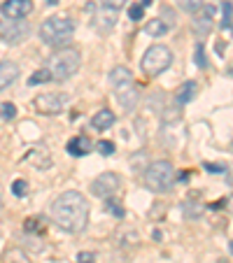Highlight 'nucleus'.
Returning <instances> with one entry per match:
<instances>
[{"label": "nucleus", "mask_w": 233, "mask_h": 263, "mask_svg": "<svg viewBox=\"0 0 233 263\" xmlns=\"http://www.w3.org/2000/svg\"><path fill=\"white\" fill-rule=\"evenodd\" d=\"M51 217L66 233H82L89 224V203L80 191H66L51 203Z\"/></svg>", "instance_id": "1"}, {"label": "nucleus", "mask_w": 233, "mask_h": 263, "mask_svg": "<svg viewBox=\"0 0 233 263\" xmlns=\"http://www.w3.org/2000/svg\"><path fill=\"white\" fill-rule=\"evenodd\" d=\"M75 21L70 16H49L40 26V37L49 47H66L72 40Z\"/></svg>", "instance_id": "2"}, {"label": "nucleus", "mask_w": 233, "mask_h": 263, "mask_svg": "<svg viewBox=\"0 0 233 263\" xmlns=\"http://www.w3.org/2000/svg\"><path fill=\"white\" fill-rule=\"evenodd\" d=\"M82 66V56L77 49H59L47 63V70L51 72V79L63 82L68 77H72Z\"/></svg>", "instance_id": "3"}, {"label": "nucleus", "mask_w": 233, "mask_h": 263, "mask_svg": "<svg viewBox=\"0 0 233 263\" xmlns=\"http://www.w3.org/2000/svg\"><path fill=\"white\" fill-rule=\"evenodd\" d=\"M175 168L170 161H157L145 170V184L154 193H168L175 187Z\"/></svg>", "instance_id": "4"}, {"label": "nucleus", "mask_w": 233, "mask_h": 263, "mask_svg": "<svg viewBox=\"0 0 233 263\" xmlns=\"http://www.w3.org/2000/svg\"><path fill=\"white\" fill-rule=\"evenodd\" d=\"M170 63H172V51L168 49L166 45H154L145 51V56H142V61H140V68L145 75L157 77V75H161L163 70H168Z\"/></svg>", "instance_id": "5"}, {"label": "nucleus", "mask_w": 233, "mask_h": 263, "mask_svg": "<svg viewBox=\"0 0 233 263\" xmlns=\"http://www.w3.org/2000/svg\"><path fill=\"white\" fill-rule=\"evenodd\" d=\"M66 103H68V96H63V93H37L33 105H35V110L40 114L54 116V114H61Z\"/></svg>", "instance_id": "6"}, {"label": "nucleus", "mask_w": 233, "mask_h": 263, "mask_svg": "<svg viewBox=\"0 0 233 263\" xmlns=\"http://www.w3.org/2000/svg\"><path fill=\"white\" fill-rule=\"evenodd\" d=\"M119 187H122V177L116 172H103L91 182V193L98 198H110L119 191Z\"/></svg>", "instance_id": "7"}, {"label": "nucleus", "mask_w": 233, "mask_h": 263, "mask_svg": "<svg viewBox=\"0 0 233 263\" xmlns=\"http://www.w3.org/2000/svg\"><path fill=\"white\" fill-rule=\"evenodd\" d=\"M28 35H31V26H26L24 19H19V21L7 19V24H0V37L7 45H19Z\"/></svg>", "instance_id": "8"}, {"label": "nucleus", "mask_w": 233, "mask_h": 263, "mask_svg": "<svg viewBox=\"0 0 233 263\" xmlns=\"http://www.w3.org/2000/svg\"><path fill=\"white\" fill-rule=\"evenodd\" d=\"M33 12V0H5L3 3V14L7 16V19H24V16H28Z\"/></svg>", "instance_id": "9"}, {"label": "nucleus", "mask_w": 233, "mask_h": 263, "mask_svg": "<svg viewBox=\"0 0 233 263\" xmlns=\"http://www.w3.org/2000/svg\"><path fill=\"white\" fill-rule=\"evenodd\" d=\"M212 10L210 7H201V10L196 12V16H193V31L198 33V35H208L210 31H212Z\"/></svg>", "instance_id": "10"}, {"label": "nucleus", "mask_w": 233, "mask_h": 263, "mask_svg": "<svg viewBox=\"0 0 233 263\" xmlns=\"http://www.w3.org/2000/svg\"><path fill=\"white\" fill-rule=\"evenodd\" d=\"M116 100H119V105L124 107V110H135V105H138V100H140V91H138L135 86H124V89H116Z\"/></svg>", "instance_id": "11"}, {"label": "nucleus", "mask_w": 233, "mask_h": 263, "mask_svg": "<svg viewBox=\"0 0 233 263\" xmlns=\"http://www.w3.org/2000/svg\"><path fill=\"white\" fill-rule=\"evenodd\" d=\"M19 77V66L12 61H3L0 63V91H5L7 86H12Z\"/></svg>", "instance_id": "12"}, {"label": "nucleus", "mask_w": 233, "mask_h": 263, "mask_svg": "<svg viewBox=\"0 0 233 263\" xmlns=\"http://www.w3.org/2000/svg\"><path fill=\"white\" fill-rule=\"evenodd\" d=\"M110 84L114 86V89H124V86H131L133 84V75L128 68L124 66H116L114 70L110 72Z\"/></svg>", "instance_id": "13"}, {"label": "nucleus", "mask_w": 233, "mask_h": 263, "mask_svg": "<svg viewBox=\"0 0 233 263\" xmlns=\"http://www.w3.org/2000/svg\"><path fill=\"white\" fill-rule=\"evenodd\" d=\"M66 149H68L70 156H84V154H89V149H91V140H89L86 135H77L68 142Z\"/></svg>", "instance_id": "14"}, {"label": "nucleus", "mask_w": 233, "mask_h": 263, "mask_svg": "<svg viewBox=\"0 0 233 263\" xmlns=\"http://www.w3.org/2000/svg\"><path fill=\"white\" fill-rule=\"evenodd\" d=\"M196 93H198L196 82H184L178 89V93H175V103H178V105H187V103H191L193 98H196Z\"/></svg>", "instance_id": "15"}, {"label": "nucleus", "mask_w": 233, "mask_h": 263, "mask_svg": "<svg viewBox=\"0 0 233 263\" xmlns=\"http://www.w3.org/2000/svg\"><path fill=\"white\" fill-rule=\"evenodd\" d=\"M91 124H93V128H98V131H107L110 126H114V112H110V110L96 112Z\"/></svg>", "instance_id": "16"}, {"label": "nucleus", "mask_w": 233, "mask_h": 263, "mask_svg": "<svg viewBox=\"0 0 233 263\" xmlns=\"http://www.w3.org/2000/svg\"><path fill=\"white\" fill-rule=\"evenodd\" d=\"M166 31H168V24L163 19H152L147 26H145V33L152 37H161Z\"/></svg>", "instance_id": "17"}, {"label": "nucleus", "mask_w": 233, "mask_h": 263, "mask_svg": "<svg viewBox=\"0 0 233 263\" xmlns=\"http://www.w3.org/2000/svg\"><path fill=\"white\" fill-rule=\"evenodd\" d=\"M175 3H178V7H182L184 12H193V14L203 7V0H175Z\"/></svg>", "instance_id": "18"}, {"label": "nucleus", "mask_w": 233, "mask_h": 263, "mask_svg": "<svg viewBox=\"0 0 233 263\" xmlns=\"http://www.w3.org/2000/svg\"><path fill=\"white\" fill-rule=\"evenodd\" d=\"M193 61H196V66L201 68H208V58H205V51H203V42H198L196 45V51H193Z\"/></svg>", "instance_id": "19"}, {"label": "nucleus", "mask_w": 233, "mask_h": 263, "mask_svg": "<svg viewBox=\"0 0 233 263\" xmlns=\"http://www.w3.org/2000/svg\"><path fill=\"white\" fill-rule=\"evenodd\" d=\"M40 219H26L24 221V231L26 233H45V226H40Z\"/></svg>", "instance_id": "20"}, {"label": "nucleus", "mask_w": 233, "mask_h": 263, "mask_svg": "<svg viewBox=\"0 0 233 263\" xmlns=\"http://www.w3.org/2000/svg\"><path fill=\"white\" fill-rule=\"evenodd\" d=\"M51 79V72L49 70H37L33 77H28V84L35 86V84H42V82H49Z\"/></svg>", "instance_id": "21"}, {"label": "nucleus", "mask_w": 233, "mask_h": 263, "mask_svg": "<svg viewBox=\"0 0 233 263\" xmlns=\"http://www.w3.org/2000/svg\"><path fill=\"white\" fill-rule=\"evenodd\" d=\"M0 116H3L5 122L14 119V116H16V107L12 105V103H3V105H0Z\"/></svg>", "instance_id": "22"}, {"label": "nucleus", "mask_w": 233, "mask_h": 263, "mask_svg": "<svg viewBox=\"0 0 233 263\" xmlns=\"http://www.w3.org/2000/svg\"><path fill=\"white\" fill-rule=\"evenodd\" d=\"M12 193L19 196V198H24L26 193H28V184H26L24 179H14V182H12Z\"/></svg>", "instance_id": "23"}, {"label": "nucleus", "mask_w": 233, "mask_h": 263, "mask_svg": "<svg viewBox=\"0 0 233 263\" xmlns=\"http://www.w3.org/2000/svg\"><path fill=\"white\" fill-rule=\"evenodd\" d=\"M96 149L103 154V156H112L114 154V142H110V140H101L96 145Z\"/></svg>", "instance_id": "24"}, {"label": "nucleus", "mask_w": 233, "mask_h": 263, "mask_svg": "<svg viewBox=\"0 0 233 263\" xmlns=\"http://www.w3.org/2000/svg\"><path fill=\"white\" fill-rule=\"evenodd\" d=\"M107 212L114 214L116 219H124V208H122V203H116V200H107Z\"/></svg>", "instance_id": "25"}, {"label": "nucleus", "mask_w": 233, "mask_h": 263, "mask_svg": "<svg viewBox=\"0 0 233 263\" xmlns=\"http://www.w3.org/2000/svg\"><path fill=\"white\" fill-rule=\"evenodd\" d=\"M142 16H145V7L142 5H133L131 10H128V19L131 21H140Z\"/></svg>", "instance_id": "26"}, {"label": "nucleus", "mask_w": 233, "mask_h": 263, "mask_svg": "<svg viewBox=\"0 0 233 263\" xmlns=\"http://www.w3.org/2000/svg\"><path fill=\"white\" fill-rule=\"evenodd\" d=\"M126 0H101V5L107 7V10H122V5Z\"/></svg>", "instance_id": "27"}, {"label": "nucleus", "mask_w": 233, "mask_h": 263, "mask_svg": "<svg viewBox=\"0 0 233 263\" xmlns=\"http://www.w3.org/2000/svg\"><path fill=\"white\" fill-rule=\"evenodd\" d=\"M93 258H96V254H91V252H80L77 254V263H93Z\"/></svg>", "instance_id": "28"}, {"label": "nucleus", "mask_w": 233, "mask_h": 263, "mask_svg": "<svg viewBox=\"0 0 233 263\" xmlns=\"http://www.w3.org/2000/svg\"><path fill=\"white\" fill-rule=\"evenodd\" d=\"M231 16H233V5L231 3H224V26L231 24Z\"/></svg>", "instance_id": "29"}, {"label": "nucleus", "mask_w": 233, "mask_h": 263, "mask_svg": "<svg viewBox=\"0 0 233 263\" xmlns=\"http://www.w3.org/2000/svg\"><path fill=\"white\" fill-rule=\"evenodd\" d=\"M203 168H205L208 172H224V166H217V163H205Z\"/></svg>", "instance_id": "30"}, {"label": "nucleus", "mask_w": 233, "mask_h": 263, "mask_svg": "<svg viewBox=\"0 0 233 263\" xmlns=\"http://www.w3.org/2000/svg\"><path fill=\"white\" fill-rule=\"evenodd\" d=\"M152 5V0H142V7H149Z\"/></svg>", "instance_id": "31"}, {"label": "nucleus", "mask_w": 233, "mask_h": 263, "mask_svg": "<svg viewBox=\"0 0 233 263\" xmlns=\"http://www.w3.org/2000/svg\"><path fill=\"white\" fill-rule=\"evenodd\" d=\"M56 3H59V0H47V5H56Z\"/></svg>", "instance_id": "32"}, {"label": "nucleus", "mask_w": 233, "mask_h": 263, "mask_svg": "<svg viewBox=\"0 0 233 263\" xmlns=\"http://www.w3.org/2000/svg\"><path fill=\"white\" fill-rule=\"evenodd\" d=\"M228 208H231V212H233V196H231V200H228Z\"/></svg>", "instance_id": "33"}, {"label": "nucleus", "mask_w": 233, "mask_h": 263, "mask_svg": "<svg viewBox=\"0 0 233 263\" xmlns=\"http://www.w3.org/2000/svg\"><path fill=\"white\" fill-rule=\"evenodd\" d=\"M228 249H231V254H233V242H231V245H228Z\"/></svg>", "instance_id": "34"}, {"label": "nucleus", "mask_w": 233, "mask_h": 263, "mask_svg": "<svg viewBox=\"0 0 233 263\" xmlns=\"http://www.w3.org/2000/svg\"><path fill=\"white\" fill-rule=\"evenodd\" d=\"M0 205H3V203H0Z\"/></svg>", "instance_id": "35"}]
</instances>
